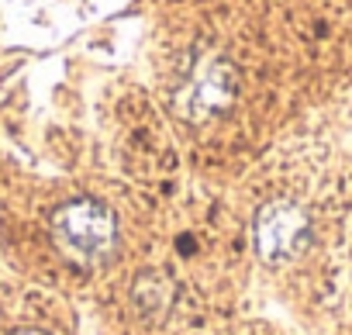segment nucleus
<instances>
[{
	"instance_id": "f257e3e1",
	"label": "nucleus",
	"mask_w": 352,
	"mask_h": 335,
	"mask_svg": "<svg viewBox=\"0 0 352 335\" xmlns=\"http://www.w3.org/2000/svg\"><path fill=\"white\" fill-rule=\"evenodd\" d=\"M52 242L69 263L97 270L118 249V221L100 201L80 197L52 215Z\"/></svg>"
},
{
	"instance_id": "f03ea898",
	"label": "nucleus",
	"mask_w": 352,
	"mask_h": 335,
	"mask_svg": "<svg viewBox=\"0 0 352 335\" xmlns=\"http://www.w3.org/2000/svg\"><path fill=\"white\" fill-rule=\"evenodd\" d=\"M252 239H256L263 263L270 266L294 263L311 242V218L294 201H270L256 211Z\"/></svg>"
},
{
	"instance_id": "7ed1b4c3",
	"label": "nucleus",
	"mask_w": 352,
	"mask_h": 335,
	"mask_svg": "<svg viewBox=\"0 0 352 335\" xmlns=\"http://www.w3.org/2000/svg\"><path fill=\"white\" fill-rule=\"evenodd\" d=\"M14 335H45V332H38V328H21V332H14Z\"/></svg>"
}]
</instances>
